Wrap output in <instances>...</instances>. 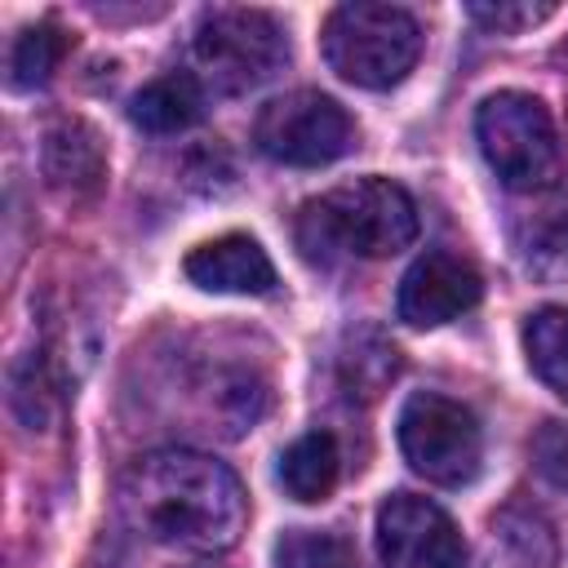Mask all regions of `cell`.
I'll use <instances>...</instances> for the list:
<instances>
[{
    "mask_svg": "<svg viewBox=\"0 0 568 568\" xmlns=\"http://www.w3.org/2000/svg\"><path fill=\"white\" fill-rule=\"evenodd\" d=\"M399 453L422 479L457 488L479 475L484 435L466 404L439 390H417L399 408Z\"/></svg>",
    "mask_w": 568,
    "mask_h": 568,
    "instance_id": "8992f818",
    "label": "cell"
},
{
    "mask_svg": "<svg viewBox=\"0 0 568 568\" xmlns=\"http://www.w3.org/2000/svg\"><path fill=\"white\" fill-rule=\"evenodd\" d=\"M253 142L266 160L293 164V169H320L342 160L355 146V120L346 115L342 102L315 89H293L271 98L257 111Z\"/></svg>",
    "mask_w": 568,
    "mask_h": 568,
    "instance_id": "52a82bcc",
    "label": "cell"
},
{
    "mask_svg": "<svg viewBox=\"0 0 568 568\" xmlns=\"http://www.w3.org/2000/svg\"><path fill=\"white\" fill-rule=\"evenodd\" d=\"M422 53V27L399 4H337L324 22V62L355 89L399 84Z\"/></svg>",
    "mask_w": 568,
    "mask_h": 568,
    "instance_id": "277c9868",
    "label": "cell"
},
{
    "mask_svg": "<svg viewBox=\"0 0 568 568\" xmlns=\"http://www.w3.org/2000/svg\"><path fill=\"white\" fill-rule=\"evenodd\" d=\"M120 515L155 546L217 555L240 541L248 524V497L217 457L160 448L129 466L120 484Z\"/></svg>",
    "mask_w": 568,
    "mask_h": 568,
    "instance_id": "6da1fadb",
    "label": "cell"
},
{
    "mask_svg": "<svg viewBox=\"0 0 568 568\" xmlns=\"http://www.w3.org/2000/svg\"><path fill=\"white\" fill-rule=\"evenodd\" d=\"M40 169L44 182L67 195V200H89L98 195V186L106 182V151L102 138L93 133V124L84 120H53L44 129V146H40Z\"/></svg>",
    "mask_w": 568,
    "mask_h": 568,
    "instance_id": "8fae6325",
    "label": "cell"
},
{
    "mask_svg": "<svg viewBox=\"0 0 568 568\" xmlns=\"http://www.w3.org/2000/svg\"><path fill=\"white\" fill-rule=\"evenodd\" d=\"M67 49H71V40H67L53 22L27 27V31L13 40V49H9V84H13V89H36V84H44V80L58 71V62L67 58Z\"/></svg>",
    "mask_w": 568,
    "mask_h": 568,
    "instance_id": "9a60e30c",
    "label": "cell"
},
{
    "mask_svg": "<svg viewBox=\"0 0 568 568\" xmlns=\"http://www.w3.org/2000/svg\"><path fill=\"white\" fill-rule=\"evenodd\" d=\"M186 280L209 288V293H271L275 288V266L266 257V248L253 235H217L200 248L186 253L182 262Z\"/></svg>",
    "mask_w": 568,
    "mask_h": 568,
    "instance_id": "30bf717a",
    "label": "cell"
},
{
    "mask_svg": "<svg viewBox=\"0 0 568 568\" xmlns=\"http://www.w3.org/2000/svg\"><path fill=\"white\" fill-rule=\"evenodd\" d=\"M417 240V204L390 178H355L302 204L297 244L311 262H333L342 253L355 257H390Z\"/></svg>",
    "mask_w": 568,
    "mask_h": 568,
    "instance_id": "7a4b0ae2",
    "label": "cell"
},
{
    "mask_svg": "<svg viewBox=\"0 0 568 568\" xmlns=\"http://www.w3.org/2000/svg\"><path fill=\"white\" fill-rule=\"evenodd\" d=\"M493 532H497V541L506 546L510 568H550V564H555V541H550V532H546L541 519L506 510Z\"/></svg>",
    "mask_w": 568,
    "mask_h": 568,
    "instance_id": "e0dca14e",
    "label": "cell"
},
{
    "mask_svg": "<svg viewBox=\"0 0 568 568\" xmlns=\"http://www.w3.org/2000/svg\"><path fill=\"white\" fill-rule=\"evenodd\" d=\"M382 568H462L466 546L457 524L426 497L395 493L377 510Z\"/></svg>",
    "mask_w": 568,
    "mask_h": 568,
    "instance_id": "ba28073f",
    "label": "cell"
},
{
    "mask_svg": "<svg viewBox=\"0 0 568 568\" xmlns=\"http://www.w3.org/2000/svg\"><path fill=\"white\" fill-rule=\"evenodd\" d=\"M466 13L484 27H493V31H524L541 18H550L555 4H470Z\"/></svg>",
    "mask_w": 568,
    "mask_h": 568,
    "instance_id": "d6986e66",
    "label": "cell"
},
{
    "mask_svg": "<svg viewBox=\"0 0 568 568\" xmlns=\"http://www.w3.org/2000/svg\"><path fill=\"white\" fill-rule=\"evenodd\" d=\"M475 138L488 169L510 191H546L559 178V138L550 111L519 89H501L479 102Z\"/></svg>",
    "mask_w": 568,
    "mask_h": 568,
    "instance_id": "5b68a950",
    "label": "cell"
},
{
    "mask_svg": "<svg viewBox=\"0 0 568 568\" xmlns=\"http://www.w3.org/2000/svg\"><path fill=\"white\" fill-rule=\"evenodd\" d=\"M479 293H484V280L466 257H457L448 248H430L404 271L395 306H399L404 324L435 328V324L466 315L479 302Z\"/></svg>",
    "mask_w": 568,
    "mask_h": 568,
    "instance_id": "9c48e42d",
    "label": "cell"
},
{
    "mask_svg": "<svg viewBox=\"0 0 568 568\" xmlns=\"http://www.w3.org/2000/svg\"><path fill=\"white\" fill-rule=\"evenodd\" d=\"M288 62L284 27L244 4L204 9L191 31V75L204 93H248Z\"/></svg>",
    "mask_w": 568,
    "mask_h": 568,
    "instance_id": "3957f363",
    "label": "cell"
},
{
    "mask_svg": "<svg viewBox=\"0 0 568 568\" xmlns=\"http://www.w3.org/2000/svg\"><path fill=\"white\" fill-rule=\"evenodd\" d=\"M204 115V89L195 84L191 71H169L151 84H142L129 102V120L142 133H182Z\"/></svg>",
    "mask_w": 568,
    "mask_h": 568,
    "instance_id": "7c38bea8",
    "label": "cell"
},
{
    "mask_svg": "<svg viewBox=\"0 0 568 568\" xmlns=\"http://www.w3.org/2000/svg\"><path fill=\"white\" fill-rule=\"evenodd\" d=\"M532 466L541 470L546 484L568 493V426L564 422H546L532 435Z\"/></svg>",
    "mask_w": 568,
    "mask_h": 568,
    "instance_id": "ac0fdd59",
    "label": "cell"
},
{
    "mask_svg": "<svg viewBox=\"0 0 568 568\" xmlns=\"http://www.w3.org/2000/svg\"><path fill=\"white\" fill-rule=\"evenodd\" d=\"M524 351H528L532 373L559 399H568V306H546V311L528 315V324H524Z\"/></svg>",
    "mask_w": 568,
    "mask_h": 568,
    "instance_id": "5bb4252c",
    "label": "cell"
},
{
    "mask_svg": "<svg viewBox=\"0 0 568 568\" xmlns=\"http://www.w3.org/2000/svg\"><path fill=\"white\" fill-rule=\"evenodd\" d=\"M275 568H351V546L337 532L288 528L275 541Z\"/></svg>",
    "mask_w": 568,
    "mask_h": 568,
    "instance_id": "2e32d148",
    "label": "cell"
},
{
    "mask_svg": "<svg viewBox=\"0 0 568 568\" xmlns=\"http://www.w3.org/2000/svg\"><path fill=\"white\" fill-rule=\"evenodd\" d=\"M342 453L328 430H306L280 453V484L293 501H324L337 484Z\"/></svg>",
    "mask_w": 568,
    "mask_h": 568,
    "instance_id": "4fadbf2b",
    "label": "cell"
}]
</instances>
